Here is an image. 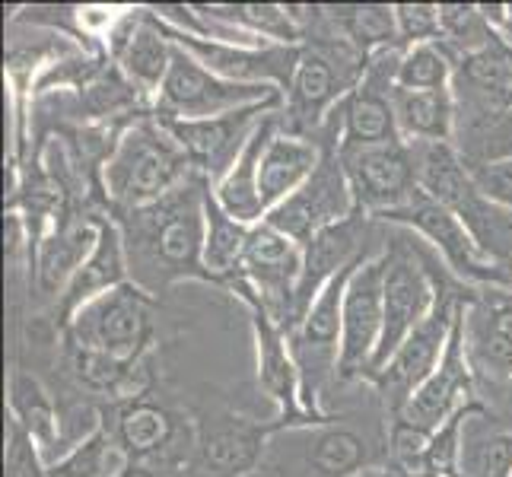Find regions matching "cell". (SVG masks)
<instances>
[{
    "label": "cell",
    "mask_w": 512,
    "mask_h": 477,
    "mask_svg": "<svg viewBox=\"0 0 512 477\" xmlns=\"http://www.w3.org/2000/svg\"><path fill=\"white\" fill-rule=\"evenodd\" d=\"M455 61L443 42H427L401 51L398 90H452Z\"/></svg>",
    "instance_id": "e575fe53"
},
{
    "label": "cell",
    "mask_w": 512,
    "mask_h": 477,
    "mask_svg": "<svg viewBox=\"0 0 512 477\" xmlns=\"http://www.w3.org/2000/svg\"><path fill=\"white\" fill-rule=\"evenodd\" d=\"M7 408L10 420L39 446L45 465L64 455V417L58 414L55 398H51L48 385L39 376L23 366H13L7 382Z\"/></svg>",
    "instance_id": "d4e9b609"
},
{
    "label": "cell",
    "mask_w": 512,
    "mask_h": 477,
    "mask_svg": "<svg viewBox=\"0 0 512 477\" xmlns=\"http://www.w3.org/2000/svg\"><path fill=\"white\" fill-rule=\"evenodd\" d=\"M322 144H325L322 163L315 166L306 185L296 188L284 204H277L271 214L264 217L296 245H306L312 236H319L322 229L347 220L353 210H357L338 144H334V140H322Z\"/></svg>",
    "instance_id": "8fae6325"
},
{
    "label": "cell",
    "mask_w": 512,
    "mask_h": 477,
    "mask_svg": "<svg viewBox=\"0 0 512 477\" xmlns=\"http://www.w3.org/2000/svg\"><path fill=\"white\" fill-rule=\"evenodd\" d=\"M67 366H70V376H74L86 392H99L112 398H121V395L134 398L137 376H140V369H144L140 360H118V357H109V353L74 347V344L67 347Z\"/></svg>",
    "instance_id": "d6a6232c"
},
{
    "label": "cell",
    "mask_w": 512,
    "mask_h": 477,
    "mask_svg": "<svg viewBox=\"0 0 512 477\" xmlns=\"http://www.w3.org/2000/svg\"><path fill=\"white\" fill-rule=\"evenodd\" d=\"M109 423V420H105ZM121 449L128 452L134 465H150L156 458H169L182 449V439L194 436L166 404L147 395H134L115 408V420L109 423Z\"/></svg>",
    "instance_id": "603a6c76"
},
{
    "label": "cell",
    "mask_w": 512,
    "mask_h": 477,
    "mask_svg": "<svg viewBox=\"0 0 512 477\" xmlns=\"http://www.w3.org/2000/svg\"><path fill=\"white\" fill-rule=\"evenodd\" d=\"M61 334L74 347L99 350L118 360H144L153 338V296L128 280L86 303Z\"/></svg>",
    "instance_id": "ba28073f"
},
{
    "label": "cell",
    "mask_w": 512,
    "mask_h": 477,
    "mask_svg": "<svg viewBox=\"0 0 512 477\" xmlns=\"http://www.w3.org/2000/svg\"><path fill=\"white\" fill-rule=\"evenodd\" d=\"M7 477H48L39 446L13 420L7 423Z\"/></svg>",
    "instance_id": "74e56055"
},
{
    "label": "cell",
    "mask_w": 512,
    "mask_h": 477,
    "mask_svg": "<svg viewBox=\"0 0 512 477\" xmlns=\"http://www.w3.org/2000/svg\"><path fill=\"white\" fill-rule=\"evenodd\" d=\"M277 131H280V112H271L255 128L245 150L236 156L233 169H229L214 185V198L220 201V207L229 217L245 223V226H255L268 217V210H264V204H261V191H258V169H261V156H264V150H268V144L274 140Z\"/></svg>",
    "instance_id": "484cf974"
},
{
    "label": "cell",
    "mask_w": 512,
    "mask_h": 477,
    "mask_svg": "<svg viewBox=\"0 0 512 477\" xmlns=\"http://www.w3.org/2000/svg\"><path fill=\"white\" fill-rule=\"evenodd\" d=\"M458 153H462L468 169L490 166V163H509L512 159V105L503 112H493L481 121H471L455 131Z\"/></svg>",
    "instance_id": "836d02e7"
},
{
    "label": "cell",
    "mask_w": 512,
    "mask_h": 477,
    "mask_svg": "<svg viewBox=\"0 0 512 477\" xmlns=\"http://www.w3.org/2000/svg\"><path fill=\"white\" fill-rule=\"evenodd\" d=\"M284 105H255V109H242L233 115L220 118H204V121H160V125L175 137L191 166L198 169L210 185H217L223 175L233 169L236 156L245 150L252 140L255 128L261 125L271 112H280Z\"/></svg>",
    "instance_id": "9a60e30c"
},
{
    "label": "cell",
    "mask_w": 512,
    "mask_h": 477,
    "mask_svg": "<svg viewBox=\"0 0 512 477\" xmlns=\"http://www.w3.org/2000/svg\"><path fill=\"white\" fill-rule=\"evenodd\" d=\"M398 134L408 144H452L458 131V105L452 90H398Z\"/></svg>",
    "instance_id": "4316f807"
},
{
    "label": "cell",
    "mask_w": 512,
    "mask_h": 477,
    "mask_svg": "<svg viewBox=\"0 0 512 477\" xmlns=\"http://www.w3.org/2000/svg\"><path fill=\"white\" fill-rule=\"evenodd\" d=\"M239 274L258 296L264 312L290 334L299 325L296 290L299 274H303V245H296L268 220H261L252 226Z\"/></svg>",
    "instance_id": "4fadbf2b"
},
{
    "label": "cell",
    "mask_w": 512,
    "mask_h": 477,
    "mask_svg": "<svg viewBox=\"0 0 512 477\" xmlns=\"http://www.w3.org/2000/svg\"><path fill=\"white\" fill-rule=\"evenodd\" d=\"M207 188L210 182L201 172H194L163 201L128 210V214H112L125 236L131 284L156 296L172 280H210L204 268Z\"/></svg>",
    "instance_id": "6da1fadb"
},
{
    "label": "cell",
    "mask_w": 512,
    "mask_h": 477,
    "mask_svg": "<svg viewBox=\"0 0 512 477\" xmlns=\"http://www.w3.org/2000/svg\"><path fill=\"white\" fill-rule=\"evenodd\" d=\"M198 172L188 153L153 115H140L121 131L112 156L102 166V191L109 214L150 207L163 201Z\"/></svg>",
    "instance_id": "7a4b0ae2"
},
{
    "label": "cell",
    "mask_w": 512,
    "mask_h": 477,
    "mask_svg": "<svg viewBox=\"0 0 512 477\" xmlns=\"http://www.w3.org/2000/svg\"><path fill=\"white\" fill-rule=\"evenodd\" d=\"M175 45V42H172ZM255 105H284V90L268 83H233L210 74L188 51L175 45L172 67L160 96L153 102V118L160 121H204L233 115Z\"/></svg>",
    "instance_id": "8992f818"
},
{
    "label": "cell",
    "mask_w": 512,
    "mask_h": 477,
    "mask_svg": "<svg viewBox=\"0 0 512 477\" xmlns=\"http://www.w3.org/2000/svg\"><path fill=\"white\" fill-rule=\"evenodd\" d=\"M373 220L398 226L404 233L423 239L446 261V271L455 274L465 287H493V284L512 287V274L497 268V264L478 249V242L471 239L465 223L458 220L446 204L433 201L430 194L417 191L408 204L388 210V214H379Z\"/></svg>",
    "instance_id": "52a82bcc"
},
{
    "label": "cell",
    "mask_w": 512,
    "mask_h": 477,
    "mask_svg": "<svg viewBox=\"0 0 512 477\" xmlns=\"http://www.w3.org/2000/svg\"><path fill=\"white\" fill-rule=\"evenodd\" d=\"M131 280V268H128V249H125V236H121V226L115 223L112 214L99 217V239L93 245L90 258L80 264V271L70 277L67 290L61 293V299L55 303L58 312V328L64 331V325L74 318L86 303H93L96 296L109 293L121 284Z\"/></svg>",
    "instance_id": "7402d4cb"
},
{
    "label": "cell",
    "mask_w": 512,
    "mask_h": 477,
    "mask_svg": "<svg viewBox=\"0 0 512 477\" xmlns=\"http://www.w3.org/2000/svg\"><path fill=\"white\" fill-rule=\"evenodd\" d=\"M207 239H204V268L210 280H233L242 271L245 245H249L252 226L233 220L214 198V185L207 188Z\"/></svg>",
    "instance_id": "f546056e"
},
{
    "label": "cell",
    "mask_w": 512,
    "mask_h": 477,
    "mask_svg": "<svg viewBox=\"0 0 512 477\" xmlns=\"http://www.w3.org/2000/svg\"><path fill=\"white\" fill-rule=\"evenodd\" d=\"M160 20V16H156ZM169 39L179 45L182 51L204 64L210 74H217L223 80L233 83H268L277 90L287 93V86L296 74L299 64V48L293 45H264V48H249V45H233V42H214V39H201V35H188V32H175L169 29Z\"/></svg>",
    "instance_id": "2e32d148"
},
{
    "label": "cell",
    "mask_w": 512,
    "mask_h": 477,
    "mask_svg": "<svg viewBox=\"0 0 512 477\" xmlns=\"http://www.w3.org/2000/svg\"><path fill=\"white\" fill-rule=\"evenodd\" d=\"M462 477H512V433L487 427V408L465 423Z\"/></svg>",
    "instance_id": "1f68e13d"
},
{
    "label": "cell",
    "mask_w": 512,
    "mask_h": 477,
    "mask_svg": "<svg viewBox=\"0 0 512 477\" xmlns=\"http://www.w3.org/2000/svg\"><path fill=\"white\" fill-rule=\"evenodd\" d=\"M322 20L334 26V35H341L360 51L363 58H373L379 51H401L395 4H344V7H322Z\"/></svg>",
    "instance_id": "83f0119b"
},
{
    "label": "cell",
    "mask_w": 512,
    "mask_h": 477,
    "mask_svg": "<svg viewBox=\"0 0 512 477\" xmlns=\"http://www.w3.org/2000/svg\"><path fill=\"white\" fill-rule=\"evenodd\" d=\"M471 401H478L474 398V366L465 347V315L458 312L443 363L436 366V373L417 388V395L392 420L411 423L423 433H436L452 414H458Z\"/></svg>",
    "instance_id": "ac0fdd59"
},
{
    "label": "cell",
    "mask_w": 512,
    "mask_h": 477,
    "mask_svg": "<svg viewBox=\"0 0 512 477\" xmlns=\"http://www.w3.org/2000/svg\"><path fill=\"white\" fill-rule=\"evenodd\" d=\"M373 223L376 220L363 214V210H353L347 220L322 229L319 236H312L303 245V274H299V290H296L299 322H303V315L315 303V296H319L334 277L347 271L353 261L369 255L363 242H369V229H373Z\"/></svg>",
    "instance_id": "ffe728a7"
},
{
    "label": "cell",
    "mask_w": 512,
    "mask_h": 477,
    "mask_svg": "<svg viewBox=\"0 0 512 477\" xmlns=\"http://www.w3.org/2000/svg\"><path fill=\"white\" fill-rule=\"evenodd\" d=\"M430 271L436 280L433 312L427 315V322H423L411 338L395 350V357L385 363L382 373L369 382L379 388L388 417H398L404 411V404L417 395V388L436 373L439 363H443L455 318L471 296V287H465L462 280H449L446 274H436L433 261H430Z\"/></svg>",
    "instance_id": "5b68a950"
},
{
    "label": "cell",
    "mask_w": 512,
    "mask_h": 477,
    "mask_svg": "<svg viewBox=\"0 0 512 477\" xmlns=\"http://www.w3.org/2000/svg\"><path fill=\"white\" fill-rule=\"evenodd\" d=\"M404 242L395 239L385 245V325L366 382H373L382 373L385 363L395 357V350L427 322V315L436 306V280L430 271V258L417 255L414 245Z\"/></svg>",
    "instance_id": "30bf717a"
},
{
    "label": "cell",
    "mask_w": 512,
    "mask_h": 477,
    "mask_svg": "<svg viewBox=\"0 0 512 477\" xmlns=\"http://www.w3.org/2000/svg\"><path fill=\"white\" fill-rule=\"evenodd\" d=\"M172 51L169 32L153 10H131L109 29V58L144 99L156 102L160 96L172 67Z\"/></svg>",
    "instance_id": "e0dca14e"
},
{
    "label": "cell",
    "mask_w": 512,
    "mask_h": 477,
    "mask_svg": "<svg viewBox=\"0 0 512 477\" xmlns=\"http://www.w3.org/2000/svg\"><path fill=\"white\" fill-rule=\"evenodd\" d=\"M385 325V249L357 264L347 280L341 312L338 382H366Z\"/></svg>",
    "instance_id": "7c38bea8"
},
{
    "label": "cell",
    "mask_w": 512,
    "mask_h": 477,
    "mask_svg": "<svg viewBox=\"0 0 512 477\" xmlns=\"http://www.w3.org/2000/svg\"><path fill=\"white\" fill-rule=\"evenodd\" d=\"M322 153H325L322 140L290 134L280 125L268 150H264L261 169H258V191H261V204L268 214L277 204H284L296 188L306 185L315 166L322 163Z\"/></svg>",
    "instance_id": "cb8c5ba5"
},
{
    "label": "cell",
    "mask_w": 512,
    "mask_h": 477,
    "mask_svg": "<svg viewBox=\"0 0 512 477\" xmlns=\"http://www.w3.org/2000/svg\"><path fill=\"white\" fill-rule=\"evenodd\" d=\"M131 465L134 462L121 449L112 427L102 420L83 443L48 462V477H121Z\"/></svg>",
    "instance_id": "4dcf8cb0"
},
{
    "label": "cell",
    "mask_w": 512,
    "mask_h": 477,
    "mask_svg": "<svg viewBox=\"0 0 512 477\" xmlns=\"http://www.w3.org/2000/svg\"><path fill=\"white\" fill-rule=\"evenodd\" d=\"M376 446L360 427L347 420H325L312 427H290L271 433L264 465L274 477H357L376 468Z\"/></svg>",
    "instance_id": "277c9868"
},
{
    "label": "cell",
    "mask_w": 512,
    "mask_h": 477,
    "mask_svg": "<svg viewBox=\"0 0 512 477\" xmlns=\"http://www.w3.org/2000/svg\"><path fill=\"white\" fill-rule=\"evenodd\" d=\"M341 163L350 179L357 210H363L369 217H379L401 204H408L420 191L417 150L408 140L366 147V150H347L341 153Z\"/></svg>",
    "instance_id": "5bb4252c"
},
{
    "label": "cell",
    "mask_w": 512,
    "mask_h": 477,
    "mask_svg": "<svg viewBox=\"0 0 512 477\" xmlns=\"http://www.w3.org/2000/svg\"><path fill=\"white\" fill-rule=\"evenodd\" d=\"M121 477H166V474H160L153 465H131Z\"/></svg>",
    "instance_id": "ab89813d"
},
{
    "label": "cell",
    "mask_w": 512,
    "mask_h": 477,
    "mask_svg": "<svg viewBox=\"0 0 512 477\" xmlns=\"http://www.w3.org/2000/svg\"><path fill=\"white\" fill-rule=\"evenodd\" d=\"M395 23H398L401 51L427 42H443L439 4H395Z\"/></svg>",
    "instance_id": "8d00e7d4"
},
{
    "label": "cell",
    "mask_w": 512,
    "mask_h": 477,
    "mask_svg": "<svg viewBox=\"0 0 512 477\" xmlns=\"http://www.w3.org/2000/svg\"><path fill=\"white\" fill-rule=\"evenodd\" d=\"M271 443V423H249L242 417H226L198 430L191 452L194 477H245L252 474Z\"/></svg>",
    "instance_id": "44dd1931"
},
{
    "label": "cell",
    "mask_w": 512,
    "mask_h": 477,
    "mask_svg": "<svg viewBox=\"0 0 512 477\" xmlns=\"http://www.w3.org/2000/svg\"><path fill=\"white\" fill-rule=\"evenodd\" d=\"M252 315V334H255V357H258V388L277 404V420L271 423V433L290 430V427H312V423H325L331 417H315L303 404V382H299V369L290 350V334L280 328L274 318L264 312L252 287L245 277L236 274L226 280Z\"/></svg>",
    "instance_id": "9c48e42d"
},
{
    "label": "cell",
    "mask_w": 512,
    "mask_h": 477,
    "mask_svg": "<svg viewBox=\"0 0 512 477\" xmlns=\"http://www.w3.org/2000/svg\"><path fill=\"white\" fill-rule=\"evenodd\" d=\"M462 315L474 376L512 382V287H471Z\"/></svg>",
    "instance_id": "d6986e66"
},
{
    "label": "cell",
    "mask_w": 512,
    "mask_h": 477,
    "mask_svg": "<svg viewBox=\"0 0 512 477\" xmlns=\"http://www.w3.org/2000/svg\"><path fill=\"white\" fill-rule=\"evenodd\" d=\"M439 26H443V45L462 58L497 39V32L481 13V4H439Z\"/></svg>",
    "instance_id": "d590c367"
},
{
    "label": "cell",
    "mask_w": 512,
    "mask_h": 477,
    "mask_svg": "<svg viewBox=\"0 0 512 477\" xmlns=\"http://www.w3.org/2000/svg\"><path fill=\"white\" fill-rule=\"evenodd\" d=\"M474 182L487 194L490 201H497L503 207L512 210V159L509 163H490V166H478L471 169Z\"/></svg>",
    "instance_id": "f35d334b"
},
{
    "label": "cell",
    "mask_w": 512,
    "mask_h": 477,
    "mask_svg": "<svg viewBox=\"0 0 512 477\" xmlns=\"http://www.w3.org/2000/svg\"><path fill=\"white\" fill-rule=\"evenodd\" d=\"M204 16L217 20L229 29L249 32L268 45H293L306 42V32L296 26L287 4H194Z\"/></svg>",
    "instance_id": "f1b7e54d"
},
{
    "label": "cell",
    "mask_w": 512,
    "mask_h": 477,
    "mask_svg": "<svg viewBox=\"0 0 512 477\" xmlns=\"http://www.w3.org/2000/svg\"><path fill=\"white\" fill-rule=\"evenodd\" d=\"M369 58H363L341 35L306 39L299 48L296 74L284 93L280 125L290 134L315 137L325 121L341 109V102L357 90L366 74Z\"/></svg>",
    "instance_id": "3957f363"
}]
</instances>
